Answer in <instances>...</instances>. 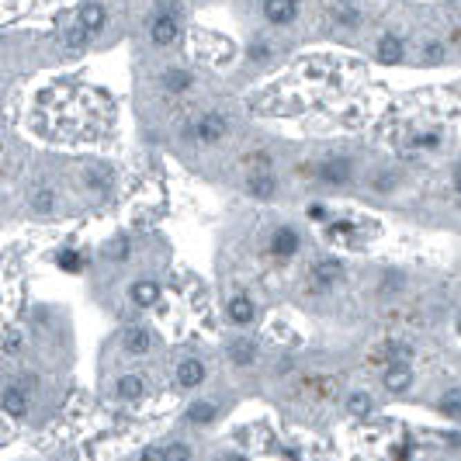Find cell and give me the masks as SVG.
Masks as SVG:
<instances>
[{"mask_svg":"<svg viewBox=\"0 0 461 461\" xmlns=\"http://www.w3.org/2000/svg\"><path fill=\"white\" fill-rule=\"evenodd\" d=\"M177 388H198L201 382H205V364L201 361H194V357H187V361H180L177 364Z\"/></svg>","mask_w":461,"mask_h":461,"instance_id":"9c48e42d","label":"cell"},{"mask_svg":"<svg viewBox=\"0 0 461 461\" xmlns=\"http://www.w3.org/2000/svg\"><path fill=\"white\" fill-rule=\"evenodd\" d=\"M225 132H229V122H225V115H218V111H205V115L194 122V129H191V135H194L198 142H222Z\"/></svg>","mask_w":461,"mask_h":461,"instance_id":"7a4b0ae2","label":"cell"},{"mask_svg":"<svg viewBox=\"0 0 461 461\" xmlns=\"http://www.w3.org/2000/svg\"><path fill=\"white\" fill-rule=\"evenodd\" d=\"M454 187L461 191V167H458V173H454Z\"/></svg>","mask_w":461,"mask_h":461,"instance_id":"f35d334b","label":"cell"},{"mask_svg":"<svg viewBox=\"0 0 461 461\" xmlns=\"http://www.w3.org/2000/svg\"><path fill=\"white\" fill-rule=\"evenodd\" d=\"M139 461H170V458H167V447L163 444H149V447H142Z\"/></svg>","mask_w":461,"mask_h":461,"instance_id":"484cf974","label":"cell"},{"mask_svg":"<svg viewBox=\"0 0 461 461\" xmlns=\"http://www.w3.org/2000/svg\"><path fill=\"white\" fill-rule=\"evenodd\" d=\"M309 218H326V208L323 205H309Z\"/></svg>","mask_w":461,"mask_h":461,"instance_id":"e575fe53","label":"cell"},{"mask_svg":"<svg viewBox=\"0 0 461 461\" xmlns=\"http://www.w3.org/2000/svg\"><path fill=\"white\" fill-rule=\"evenodd\" d=\"M229 357H233V364H240V368H250L257 361V344L254 340H233L229 344Z\"/></svg>","mask_w":461,"mask_h":461,"instance_id":"2e32d148","label":"cell"},{"mask_svg":"<svg viewBox=\"0 0 461 461\" xmlns=\"http://www.w3.org/2000/svg\"><path fill=\"white\" fill-rule=\"evenodd\" d=\"M357 21H361V15H357L354 8H340V11H337V25H340V28H354Z\"/></svg>","mask_w":461,"mask_h":461,"instance_id":"4316f807","label":"cell"},{"mask_svg":"<svg viewBox=\"0 0 461 461\" xmlns=\"http://www.w3.org/2000/svg\"><path fill=\"white\" fill-rule=\"evenodd\" d=\"M129 299H132V305L149 309V305H156V302H160V285H156V281H149V278H142V281H135V285L129 288Z\"/></svg>","mask_w":461,"mask_h":461,"instance_id":"7c38bea8","label":"cell"},{"mask_svg":"<svg viewBox=\"0 0 461 461\" xmlns=\"http://www.w3.org/2000/svg\"><path fill=\"white\" fill-rule=\"evenodd\" d=\"M21 347V337H8V350H18Z\"/></svg>","mask_w":461,"mask_h":461,"instance_id":"74e56055","label":"cell"},{"mask_svg":"<svg viewBox=\"0 0 461 461\" xmlns=\"http://www.w3.org/2000/svg\"><path fill=\"white\" fill-rule=\"evenodd\" d=\"M122 347H125L129 354H146V350L153 347V333H149V330H142V326H135V330H129V333H125Z\"/></svg>","mask_w":461,"mask_h":461,"instance_id":"e0dca14e","label":"cell"},{"mask_svg":"<svg viewBox=\"0 0 461 461\" xmlns=\"http://www.w3.org/2000/svg\"><path fill=\"white\" fill-rule=\"evenodd\" d=\"M382 382H385L388 392H406L413 385V371H409V364H392V368H385Z\"/></svg>","mask_w":461,"mask_h":461,"instance_id":"5bb4252c","label":"cell"},{"mask_svg":"<svg viewBox=\"0 0 461 461\" xmlns=\"http://www.w3.org/2000/svg\"><path fill=\"white\" fill-rule=\"evenodd\" d=\"M87 39H91V32H84L80 25H73V28H66V32H63V42H66L70 49H84V46H87Z\"/></svg>","mask_w":461,"mask_h":461,"instance_id":"cb8c5ba5","label":"cell"},{"mask_svg":"<svg viewBox=\"0 0 461 461\" xmlns=\"http://www.w3.org/2000/svg\"><path fill=\"white\" fill-rule=\"evenodd\" d=\"M423 56H426V59H444V46H440V42H430V46L423 49Z\"/></svg>","mask_w":461,"mask_h":461,"instance_id":"836d02e7","label":"cell"},{"mask_svg":"<svg viewBox=\"0 0 461 461\" xmlns=\"http://www.w3.org/2000/svg\"><path fill=\"white\" fill-rule=\"evenodd\" d=\"M437 142H440L437 132H423V135H416V146H423V149H430V146H437Z\"/></svg>","mask_w":461,"mask_h":461,"instance_id":"d6a6232c","label":"cell"},{"mask_svg":"<svg viewBox=\"0 0 461 461\" xmlns=\"http://www.w3.org/2000/svg\"><path fill=\"white\" fill-rule=\"evenodd\" d=\"M222 461H247V458H240V454H229V458H222Z\"/></svg>","mask_w":461,"mask_h":461,"instance_id":"ab89813d","label":"cell"},{"mask_svg":"<svg viewBox=\"0 0 461 461\" xmlns=\"http://www.w3.org/2000/svg\"><path fill=\"white\" fill-rule=\"evenodd\" d=\"M108 257H111V261H129V240H125V236L115 240L111 250H108Z\"/></svg>","mask_w":461,"mask_h":461,"instance_id":"f1b7e54d","label":"cell"},{"mask_svg":"<svg viewBox=\"0 0 461 461\" xmlns=\"http://www.w3.org/2000/svg\"><path fill=\"white\" fill-rule=\"evenodd\" d=\"M211 420H215V406H211V402H191V406H187V423L205 426V423H211Z\"/></svg>","mask_w":461,"mask_h":461,"instance_id":"44dd1931","label":"cell"},{"mask_svg":"<svg viewBox=\"0 0 461 461\" xmlns=\"http://www.w3.org/2000/svg\"><path fill=\"white\" fill-rule=\"evenodd\" d=\"M371 395L368 392H350V399H347V409H350V416H371Z\"/></svg>","mask_w":461,"mask_h":461,"instance_id":"7402d4cb","label":"cell"},{"mask_svg":"<svg viewBox=\"0 0 461 461\" xmlns=\"http://www.w3.org/2000/svg\"><path fill=\"white\" fill-rule=\"evenodd\" d=\"M392 458H395V461H409V447H395Z\"/></svg>","mask_w":461,"mask_h":461,"instance_id":"d590c367","label":"cell"},{"mask_svg":"<svg viewBox=\"0 0 461 461\" xmlns=\"http://www.w3.org/2000/svg\"><path fill=\"white\" fill-rule=\"evenodd\" d=\"M299 247H302V240H299V233H295L292 225H278L274 233H271V243H267V250H271L278 261L295 257V254H299Z\"/></svg>","mask_w":461,"mask_h":461,"instance_id":"3957f363","label":"cell"},{"mask_svg":"<svg viewBox=\"0 0 461 461\" xmlns=\"http://www.w3.org/2000/svg\"><path fill=\"white\" fill-rule=\"evenodd\" d=\"M267 56H271V46H267V42H254V46H250V59H254V63H261V59H267Z\"/></svg>","mask_w":461,"mask_h":461,"instance_id":"4dcf8cb0","label":"cell"},{"mask_svg":"<svg viewBox=\"0 0 461 461\" xmlns=\"http://www.w3.org/2000/svg\"><path fill=\"white\" fill-rule=\"evenodd\" d=\"M350 177H354V163H350V160H344V156L326 160V163L319 167V180H323V184H330V187H344Z\"/></svg>","mask_w":461,"mask_h":461,"instance_id":"277c9868","label":"cell"},{"mask_svg":"<svg viewBox=\"0 0 461 461\" xmlns=\"http://www.w3.org/2000/svg\"><path fill=\"white\" fill-rule=\"evenodd\" d=\"M225 316H229V323H233V326H250L254 316H257V305H254L250 295H233V299H229V305H225Z\"/></svg>","mask_w":461,"mask_h":461,"instance_id":"5b68a950","label":"cell"},{"mask_svg":"<svg viewBox=\"0 0 461 461\" xmlns=\"http://www.w3.org/2000/svg\"><path fill=\"white\" fill-rule=\"evenodd\" d=\"M264 18L271 25H292L299 18V4H292V0H267V4H264Z\"/></svg>","mask_w":461,"mask_h":461,"instance_id":"ba28073f","label":"cell"},{"mask_svg":"<svg viewBox=\"0 0 461 461\" xmlns=\"http://www.w3.org/2000/svg\"><path fill=\"white\" fill-rule=\"evenodd\" d=\"M32 208H35L39 215H49V211L56 208V191H49V187L35 191V198H32Z\"/></svg>","mask_w":461,"mask_h":461,"instance_id":"603a6c76","label":"cell"},{"mask_svg":"<svg viewBox=\"0 0 461 461\" xmlns=\"http://www.w3.org/2000/svg\"><path fill=\"white\" fill-rule=\"evenodd\" d=\"M0 409H4L8 416H15V420H21V416L28 413V395H25V388H21V385L4 388V392H0Z\"/></svg>","mask_w":461,"mask_h":461,"instance_id":"8992f818","label":"cell"},{"mask_svg":"<svg viewBox=\"0 0 461 461\" xmlns=\"http://www.w3.org/2000/svg\"><path fill=\"white\" fill-rule=\"evenodd\" d=\"M333 233H354V225H350V222H337Z\"/></svg>","mask_w":461,"mask_h":461,"instance_id":"8d00e7d4","label":"cell"},{"mask_svg":"<svg viewBox=\"0 0 461 461\" xmlns=\"http://www.w3.org/2000/svg\"><path fill=\"white\" fill-rule=\"evenodd\" d=\"M104 21H108V8L104 4H84L80 11H77V25L84 28V32H97V28H104Z\"/></svg>","mask_w":461,"mask_h":461,"instance_id":"30bf717a","label":"cell"},{"mask_svg":"<svg viewBox=\"0 0 461 461\" xmlns=\"http://www.w3.org/2000/svg\"><path fill=\"white\" fill-rule=\"evenodd\" d=\"M177 15H180L177 8H160V11H156V18H153V25H149L153 46H170V42H177V32H180Z\"/></svg>","mask_w":461,"mask_h":461,"instance_id":"6da1fadb","label":"cell"},{"mask_svg":"<svg viewBox=\"0 0 461 461\" xmlns=\"http://www.w3.org/2000/svg\"><path fill=\"white\" fill-rule=\"evenodd\" d=\"M167 458L170 461H191V447L187 444H170L167 447Z\"/></svg>","mask_w":461,"mask_h":461,"instance_id":"f546056e","label":"cell"},{"mask_svg":"<svg viewBox=\"0 0 461 461\" xmlns=\"http://www.w3.org/2000/svg\"><path fill=\"white\" fill-rule=\"evenodd\" d=\"M375 56H378V63H385V66H395V63H402V56H406V46H402V39L399 35H382L378 39V49H375Z\"/></svg>","mask_w":461,"mask_h":461,"instance_id":"52a82bcc","label":"cell"},{"mask_svg":"<svg viewBox=\"0 0 461 461\" xmlns=\"http://www.w3.org/2000/svg\"><path fill=\"white\" fill-rule=\"evenodd\" d=\"M437 409H440L444 416L458 420V416H461V388H447V392L437 399Z\"/></svg>","mask_w":461,"mask_h":461,"instance_id":"ffe728a7","label":"cell"},{"mask_svg":"<svg viewBox=\"0 0 461 461\" xmlns=\"http://www.w3.org/2000/svg\"><path fill=\"white\" fill-rule=\"evenodd\" d=\"M56 264H59L63 271H80V264H84V261H80V254H77V250H63V254L56 257Z\"/></svg>","mask_w":461,"mask_h":461,"instance_id":"d4e9b609","label":"cell"},{"mask_svg":"<svg viewBox=\"0 0 461 461\" xmlns=\"http://www.w3.org/2000/svg\"><path fill=\"white\" fill-rule=\"evenodd\" d=\"M87 184H91V187H101V191H104V187L111 184V173H108V170H91V173H87Z\"/></svg>","mask_w":461,"mask_h":461,"instance_id":"83f0119b","label":"cell"},{"mask_svg":"<svg viewBox=\"0 0 461 461\" xmlns=\"http://www.w3.org/2000/svg\"><path fill=\"white\" fill-rule=\"evenodd\" d=\"M247 191H250L254 198L267 201V198H274V194H278V180H274V173L257 170V173H250V177H247Z\"/></svg>","mask_w":461,"mask_h":461,"instance_id":"8fae6325","label":"cell"},{"mask_svg":"<svg viewBox=\"0 0 461 461\" xmlns=\"http://www.w3.org/2000/svg\"><path fill=\"white\" fill-rule=\"evenodd\" d=\"M378 357H382L388 368H392V364H409V357H413V347L395 340V344H385V347L378 350Z\"/></svg>","mask_w":461,"mask_h":461,"instance_id":"ac0fdd59","label":"cell"},{"mask_svg":"<svg viewBox=\"0 0 461 461\" xmlns=\"http://www.w3.org/2000/svg\"><path fill=\"white\" fill-rule=\"evenodd\" d=\"M312 278H316L319 285H337V281H344V264L333 261V257H323V261L312 267Z\"/></svg>","mask_w":461,"mask_h":461,"instance_id":"4fadbf2b","label":"cell"},{"mask_svg":"<svg viewBox=\"0 0 461 461\" xmlns=\"http://www.w3.org/2000/svg\"><path fill=\"white\" fill-rule=\"evenodd\" d=\"M191 84H194V77H191L187 70H167V73H163V87H167L170 94H184Z\"/></svg>","mask_w":461,"mask_h":461,"instance_id":"d6986e66","label":"cell"},{"mask_svg":"<svg viewBox=\"0 0 461 461\" xmlns=\"http://www.w3.org/2000/svg\"><path fill=\"white\" fill-rule=\"evenodd\" d=\"M392 187H395V177H392V173L375 177V191H382V194H385V191H392Z\"/></svg>","mask_w":461,"mask_h":461,"instance_id":"1f68e13d","label":"cell"},{"mask_svg":"<svg viewBox=\"0 0 461 461\" xmlns=\"http://www.w3.org/2000/svg\"><path fill=\"white\" fill-rule=\"evenodd\" d=\"M115 392H118V399H125V402H135V399H142V392H146V382H142L139 375H122V378H118V385H115Z\"/></svg>","mask_w":461,"mask_h":461,"instance_id":"9a60e30c","label":"cell"}]
</instances>
